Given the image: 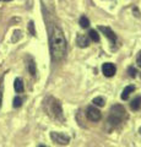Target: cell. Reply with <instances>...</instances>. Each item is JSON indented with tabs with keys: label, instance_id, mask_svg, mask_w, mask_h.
<instances>
[{
	"label": "cell",
	"instance_id": "cell-9",
	"mask_svg": "<svg viewBox=\"0 0 141 147\" xmlns=\"http://www.w3.org/2000/svg\"><path fill=\"white\" fill-rule=\"evenodd\" d=\"M135 91V86L134 85H129V86H126L124 90H123V92H121V96H120V98L123 99V100H126L129 98V96H130V93H133V92Z\"/></svg>",
	"mask_w": 141,
	"mask_h": 147
},
{
	"label": "cell",
	"instance_id": "cell-3",
	"mask_svg": "<svg viewBox=\"0 0 141 147\" xmlns=\"http://www.w3.org/2000/svg\"><path fill=\"white\" fill-rule=\"evenodd\" d=\"M49 100H51V103H48V100H47V104L48 105V112L49 114L53 117V118H55V119H59V120H63V109H61V104L60 102H59L58 99H54L52 97H49Z\"/></svg>",
	"mask_w": 141,
	"mask_h": 147
},
{
	"label": "cell",
	"instance_id": "cell-18",
	"mask_svg": "<svg viewBox=\"0 0 141 147\" xmlns=\"http://www.w3.org/2000/svg\"><path fill=\"white\" fill-rule=\"evenodd\" d=\"M128 71H129V75H130V77H135V76H136V70H135V69H134L133 66H130Z\"/></svg>",
	"mask_w": 141,
	"mask_h": 147
},
{
	"label": "cell",
	"instance_id": "cell-17",
	"mask_svg": "<svg viewBox=\"0 0 141 147\" xmlns=\"http://www.w3.org/2000/svg\"><path fill=\"white\" fill-rule=\"evenodd\" d=\"M28 30H30V32H31V34H32V36H36V31H34V24H33L32 21H31L30 24H28Z\"/></svg>",
	"mask_w": 141,
	"mask_h": 147
},
{
	"label": "cell",
	"instance_id": "cell-2",
	"mask_svg": "<svg viewBox=\"0 0 141 147\" xmlns=\"http://www.w3.org/2000/svg\"><path fill=\"white\" fill-rule=\"evenodd\" d=\"M128 118L125 108L120 104H114L112 105L111 110H109V117H108V123L112 126H118L119 124H121L125 119Z\"/></svg>",
	"mask_w": 141,
	"mask_h": 147
},
{
	"label": "cell",
	"instance_id": "cell-5",
	"mask_svg": "<svg viewBox=\"0 0 141 147\" xmlns=\"http://www.w3.org/2000/svg\"><path fill=\"white\" fill-rule=\"evenodd\" d=\"M51 139L58 145H67L70 142V137L63 132H51Z\"/></svg>",
	"mask_w": 141,
	"mask_h": 147
},
{
	"label": "cell",
	"instance_id": "cell-19",
	"mask_svg": "<svg viewBox=\"0 0 141 147\" xmlns=\"http://www.w3.org/2000/svg\"><path fill=\"white\" fill-rule=\"evenodd\" d=\"M136 64L141 67V52L139 53V55H138V59H136Z\"/></svg>",
	"mask_w": 141,
	"mask_h": 147
},
{
	"label": "cell",
	"instance_id": "cell-10",
	"mask_svg": "<svg viewBox=\"0 0 141 147\" xmlns=\"http://www.w3.org/2000/svg\"><path fill=\"white\" fill-rule=\"evenodd\" d=\"M13 88L17 93H21V92H24V81L20 77H17L15 79V82H13Z\"/></svg>",
	"mask_w": 141,
	"mask_h": 147
},
{
	"label": "cell",
	"instance_id": "cell-6",
	"mask_svg": "<svg viewBox=\"0 0 141 147\" xmlns=\"http://www.w3.org/2000/svg\"><path fill=\"white\" fill-rule=\"evenodd\" d=\"M98 30L101 31L102 33L109 39V42L113 43V44H115V42H117V34L114 33V31H112L109 27H106V26H99Z\"/></svg>",
	"mask_w": 141,
	"mask_h": 147
},
{
	"label": "cell",
	"instance_id": "cell-12",
	"mask_svg": "<svg viewBox=\"0 0 141 147\" xmlns=\"http://www.w3.org/2000/svg\"><path fill=\"white\" fill-rule=\"evenodd\" d=\"M79 24H80V26L82 27V28H88L90 27V20L86 16H81Z\"/></svg>",
	"mask_w": 141,
	"mask_h": 147
},
{
	"label": "cell",
	"instance_id": "cell-1",
	"mask_svg": "<svg viewBox=\"0 0 141 147\" xmlns=\"http://www.w3.org/2000/svg\"><path fill=\"white\" fill-rule=\"evenodd\" d=\"M49 47H51V55L53 61H61L66 55L67 44L64 36V32L60 27L54 26L52 30L51 37H49Z\"/></svg>",
	"mask_w": 141,
	"mask_h": 147
},
{
	"label": "cell",
	"instance_id": "cell-22",
	"mask_svg": "<svg viewBox=\"0 0 141 147\" xmlns=\"http://www.w3.org/2000/svg\"><path fill=\"white\" fill-rule=\"evenodd\" d=\"M140 132H141V127H140Z\"/></svg>",
	"mask_w": 141,
	"mask_h": 147
},
{
	"label": "cell",
	"instance_id": "cell-8",
	"mask_svg": "<svg viewBox=\"0 0 141 147\" xmlns=\"http://www.w3.org/2000/svg\"><path fill=\"white\" fill-rule=\"evenodd\" d=\"M88 44H90V39L87 36H85V34L77 36V45L80 48H86V47H88Z\"/></svg>",
	"mask_w": 141,
	"mask_h": 147
},
{
	"label": "cell",
	"instance_id": "cell-21",
	"mask_svg": "<svg viewBox=\"0 0 141 147\" xmlns=\"http://www.w3.org/2000/svg\"><path fill=\"white\" fill-rule=\"evenodd\" d=\"M0 1H11V0H0Z\"/></svg>",
	"mask_w": 141,
	"mask_h": 147
},
{
	"label": "cell",
	"instance_id": "cell-4",
	"mask_svg": "<svg viewBox=\"0 0 141 147\" xmlns=\"http://www.w3.org/2000/svg\"><path fill=\"white\" fill-rule=\"evenodd\" d=\"M86 117H87V119L88 120H91V121H99L101 120V118H102V114H101V112L96 108V105H91V107H88L87 108V110H86Z\"/></svg>",
	"mask_w": 141,
	"mask_h": 147
},
{
	"label": "cell",
	"instance_id": "cell-14",
	"mask_svg": "<svg viewBox=\"0 0 141 147\" xmlns=\"http://www.w3.org/2000/svg\"><path fill=\"white\" fill-rule=\"evenodd\" d=\"M28 70H30V74L32 76H36V74H37V70H36V64L32 59H30V63H28Z\"/></svg>",
	"mask_w": 141,
	"mask_h": 147
},
{
	"label": "cell",
	"instance_id": "cell-20",
	"mask_svg": "<svg viewBox=\"0 0 141 147\" xmlns=\"http://www.w3.org/2000/svg\"><path fill=\"white\" fill-rule=\"evenodd\" d=\"M1 103H3V93H1V90H0V108H1Z\"/></svg>",
	"mask_w": 141,
	"mask_h": 147
},
{
	"label": "cell",
	"instance_id": "cell-13",
	"mask_svg": "<svg viewBox=\"0 0 141 147\" xmlns=\"http://www.w3.org/2000/svg\"><path fill=\"white\" fill-rule=\"evenodd\" d=\"M88 37L93 40V42H99V34L96 30H91L88 32Z\"/></svg>",
	"mask_w": 141,
	"mask_h": 147
},
{
	"label": "cell",
	"instance_id": "cell-16",
	"mask_svg": "<svg viewBox=\"0 0 141 147\" xmlns=\"http://www.w3.org/2000/svg\"><path fill=\"white\" fill-rule=\"evenodd\" d=\"M13 107L15 108H20L21 105H22V98H20V97H15L13 98Z\"/></svg>",
	"mask_w": 141,
	"mask_h": 147
},
{
	"label": "cell",
	"instance_id": "cell-15",
	"mask_svg": "<svg viewBox=\"0 0 141 147\" xmlns=\"http://www.w3.org/2000/svg\"><path fill=\"white\" fill-rule=\"evenodd\" d=\"M92 103L96 105V107H103L104 103H106V100H104L103 97H96V98H93Z\"/></svg>",
	"mask_w": 141,
	"mask_h": 147
},
{
	"label": "cell",
	"instance_id": "cell-7",
	"mask_svg": "<svg viewBox=\"0 0 141 147\" xmlns=\"http://www.w3.org/2000/svg\"><path fill=\"white\" fill-rule=\"evenodd\" d=\"M102 72H103V75L106 77H112V76L115 75L117 67L114 66V64L106 63V64H103V66H102Z\"/></svg>",
	"mask_w": 141,
	"mask_h": 147
},
{
	"label": "cell",
	"instance_id": "cell-11",
	"mask_svg": "<svg viewBox=\"0 0 141 147\" xmlns=\"http://www.w3.org/2000/svg\"><path fill=\"white\" fill-rule=\"evenodd\" d=\"M130 108L133 110H139L141 108V96H138L136 98H134V100L130 103Z\"/></svg>",
	"mask_w": 141,
	"mask_h": 147
}]
</instances>
